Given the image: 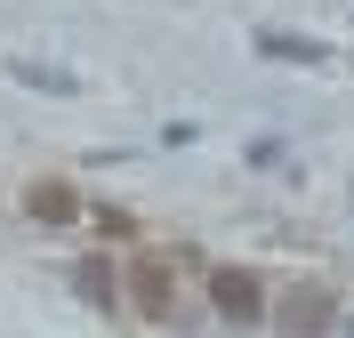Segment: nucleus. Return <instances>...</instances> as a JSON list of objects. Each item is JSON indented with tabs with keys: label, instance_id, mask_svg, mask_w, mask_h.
<instances>
[{
	"label": "nucleus",
	"instance_id": "obj_2",
	"mask_svg": "<svg viewBox=\"0 0 354 338\" xmlns=\"http://www.w3.org/2000/svg\"><path fill=\"white\" fill-rule=\"evenodd\" d=\"M209 306H218L225 322H242V330H250V322H266V282H258L250 266H218V274H209Z\"/></svg>",
	"mask_w": 354,
	"mask_h": 338
},
{
	"label": "nucleus",
	"instance_id": "obj_5",
	"mask_svg": "<svg viewBox=\"0 0 354 338\" xmlns=\"http://www.w3.org/2000/svg\"><path fill=\"white\" fill-rule=\"evenodd\" d=\"M73 282H81L88 306H113V298H121V274H113L105 258H81V274H73Z\"/></svg>",
	"mask_w": 354,
	"mask_h": 338
},
{
	"label": "nucleus",
	"instance_id": "obj_1",
	"mask_svg": "<svg viewBox=\"0 0 354 338\" xmlns=\"http://www.w3.org/2000/svg\"><path fill=\"white\" fill-rule=\"evenodd\" d=\"M129 306L145 322H169L177 314V258L169 250H137V266H129Z\"/></svg>",
	"mask_w": 354,
	"mask_h": 338
},
{
	"label": "nucleus",
	"instance_id": "obj_3",
	"mask_svg": "<svg viewBox=\"0 0 354 338\" xmlns=\"http://www.w3.org/2000/svg\"><path fill=\"white\" fill-rule=\"evenodd\" d=\"M274 322H282L290 338H322L338 322V290H322V282H298V290L274 306Z\"/></svg>",
	"mask_w": 354,
	"mask_h": 338
},
{
	"label": "nucleus",
	"instance_id": "obj_4",
	"mask_svg": "<svg viewBox=\"0 0 354 338\" xmlns=\"http://www.w3.org/2000/svg\"><path fill=\"white\" fill-rule=\"evenodd\" d=\"M24 218H32V225H73V218H81V194H73L65 178H32V185H24Z\"/></svg>",
	"mask_w": 354,
	"mask_h": 338
},
{
	"label": "nucleus",
	"instance_id": "obj_6",
	"mask_svg": "<svg viewBox=\"0 0 354 338\" xmlns=\"http://www.w3.org/2000/svg\"><path fill=\"white\" fill-rule=\"evenodd\" d=\"M266 57H298V65H322V57H330V48H322V41H282V32H266Z\"/></svg>",
	"mask_w": 354,
	"mask_h": 338
}]
</instances>
